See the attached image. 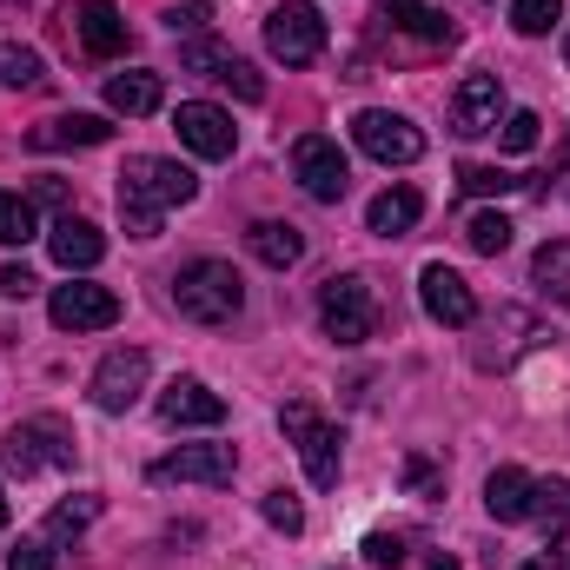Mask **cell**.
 Masks as SVG:
<instances>
[{
	"mask_svg": "<svg viewBox=\"0 0 570 570\" xmlns=\"http://www.w3.org/2000/svg\"><path fill=\"white\" fill-rule=\"evenodd\" d=\"M451 127H458L464 140L504 127V80H498V73H464L458 94H451Z\"/></svg>",
	"mask_w": 570,
	"mask_h": 570,
	"instance_id": "obj_12",
	"label": "cell"
},
{
	"mask_svg": "<svg viewBox=\"0 0 570 570\" xmlns=\"http://www.w3.org/2000/svg\"><path fill=\"white\" fill-rule=\"evenodd\" d=\"M419 298H425L431 318H438V325H451V332L478 325V298H471V285L458 279L451 266H425V273H419Z\"/></svg>",
	"mask_w": 570,
	"mask_h": 570,
	"instance_id": "obj_14",
	"label": "cell"
},
{
	"mask_svg": "<svg viewBox=\"0 0 570 570\" xmlns=\"http://www.w3.org/2000/svg\"><path fill=\"white\" fill-rule=\"evenodd\" d=\"M292 173H298V186H305L318 206H338V199H345V186H352L345 153H338V140H325V134L292 140Z\"/></svg>",
	"mask_w": 570,
	"mask_h": 570,
	"instance_id": "obj_6",
	"label": "cell"
},
{
	"mask_svg": "<svg viewBox=\"0 0 570 570\" xmlns=\"http://www.w3.org/2000/svg\"><path fill=\"white\" fill-rule=\"evenodd\" d=\"M199 193V173L179 166V159H159V153H134L120 166V219L134 239H159V219L173 206H186Z\"/></svg>",
	"mask_w": 570,
	"mask_h": 570,
	"instance_id": "obj_1",
	"label": "cell"
},
{
	"mask_svg": "<svg viewBox=\"0 0 570 570\" xmlns=\"http://www.w3.org/2000/svg\"><path fill=\"white\" fill-rule=\"evenodd\" d=\"M233 60H239V53H233V47H219V40H206V33L179 47V67H186V73H206V80H219Z\"/></svg>",
	"mask_w": 570,
	"mask_h": 570,
	"instance_id": "obj_27",
	"label": "cell"
},
{
	"mask_svg": "<svg viewBox=\"0 0 570 570\" xmlns=\"http://www.w3.org/2000/svg\"><path fill=\"white\" fill-rule=\"evenodd\" d=\"M173 127H179V140L193 146L199 159H233V146H239L233 114H226V107H213V100H186V107L173 114Z\"/></svg>",
	"mask_w": 570,
	"mask_h": 570,
	"instance_id": "obj_13",
	"label": "cell"
},
{
	"mask_svg": "<svg viewBox=\"0 0 570 570\" xmlns=\"http://www.w3.org/2000/svg\"><path fill=\"white\" fill-rule=\"evenodd\" d=\"M524 570H570V544H551V558H531Z\"/></svg>",
	"mask_w": 570,
	"mask_h": 570,
	"instance_id": "obj_42",
	"label": "cell"
},
{
	"mask_svg": "<svg viewBox=\"0 0 570 570\" xmlns=\"http://www.w3.org/2000/svg\"><path fill=\"white\" fill-rule=\"evenodd\" d=\"M531 491H538V478H531V471L498 464V471L484 478V511H491L498 524H518V518H531Z\"/></svg>",
	"mask_w": 570,
	"mask_h": 570,
	"instance_id": "obj_20",
	"label": "cell"
},
{
	"mask_svg": "<svg viewBox=\"0 0 570 570\" xmlns=\"http://www.w3.org/2000/svg\"><path fill=\"white\" fill-rule=\"evenodd\" d=\"M558 179H564V193H570V166H564V173H558Z\"/></svg>",
	"mask_w": 570,
	"mask_h": 570,
	"instance_id": "obj_45",
	"label": "cell"
},
{
	"mask_svg": "<svg viewBox=\"0 0 570 570\" xmlns=\"http://www.w3.org/2000/svg\"><path fill=\"white\" fill-rule=\"evenodd\" d=\"M239 451L233 444H179L153 464V484H233Z\"/></svg>",
	"mask_w": 570,
	"mask_h": 570,
	"instance_id": "obj_9",
	"label": "cell"
},
{
	"mask_svg": "<svg viewBox=\"0 0 570 570\" xmlns=\"http://www.w3.org/2000/svg\"><path fill=\"white\" fill-rule=\"evenodd\" d=\"M146 372H153V358H146L140 345L107 352L100 372H94V405H100V412H134L140 392H146Z\"/></svg>",
	"mask_w": 570,
	"mask_h": 570,
	"instance_id": "obj_11",
	"label": "cell"
},
{
	"mask_svg": "<svg viewBox=\"0 0 570 570\" xmlns=\"http://www.w3.org/2000/svg\"><path fill=\"white\" fill-rule=\"evenodd\" d=\"M114 140V127L100 120V114H53V120H40L27 146L33 153H60V146H107Z\"/></svg>",
	"mask_w": 570,
	"mask_h": 570,
	"instance_id": "obj_19",
	"label": "cell"
},
{
	"mask_svg": "<svg viewBox=\"0 0 570 570\" xmlns=\"http://www.w3.org/2000/svg\"><path fill=\"white\" fill-rule=\"evenodd\" d=\"M531 518H544L551 531H564V518H570V484L564 478H544V484L531 491Z\"/></svg>",
	"mask_w": 570,
	"mask_h": 570,
	"instance_id": "obj_32",
	"label": "cell"
},
{
	"mask_svg": "<svg viewBox=\"0 0 570 570\" xmlns=\"http://www.w3.org/2000/svg\"><path fill=\"white\" fill-rule=\"evenodd\" d=\"M285 438H298V458H305V478L318 484V491H332L338 484V431L325 425L312 405H285L279 412Z\"/></svg>",
	"mask_w": 570,
	"mask_h": 570,
	"instance_id": "obj_7",
	"label": "cell"
},
{
	"mask_svg": "<svg viewBox=\"0 0 570 570\" xmlns=\"http://www.w3.org/2000/svg\"><path fill=\"white\" fill-rule=\"evenodd\" d=\"M206 20H213V0H186V7H166V27H173V33H193V40H199V27H206Z\"/></svg>",
	"mask_w": 570,
	"mask_h": 570,
	"instance_id": "obj_37",
	"label": "cell"
},
{
	"mask_svg": "<svg viewBox=\"0 0 570 570\" xmlns=\"http://www.w3.org/2000/svg\"><path fill=\"white\" fill-rule=\"evenodd\" d=\"M173 305L193 325H233L239 305H246V279L226 259H193V266L173 273Z\"/></svg>",
	"mask_w": 570,
	"mask_h": 570,
	"instance_id": "obj_2",
	"label": "cell"
},
{
	"mask_svg": "<svg viewBox=\"0 0 570 570\" xmlns=\"http://www.w3.org/2000/svg\"><path fill=\"white\" fill-rule=\"evenodd\" d=\"M0 458H7L13 478H33V471H47V464L60 471V464H73V431L60 425V419H27V425L7 431Z\"/></svg>",
	"mask_w": 570,
	"mask_h": 570,
	"instance_id": "obj_4",
	"label": "cell"
},
{
	"mask_svg": "<svg viewBox=\"0 0 570 570\" xmlns=\"http://www.w3.org/2000/svg\"><path fill=\"white\" fill-rule=\"evenodd\" d=\"M219 80H226V87H233V94H239V100H259V94H266V80H259V73H253V67H246V60H233V67H226V73H219Z\"/></svg>",
	"mask_w": 570,
	"mask_h": 570,
	"instance_id": "obj_39",
	"label": "cell"
},
{
	"mask_svg": "<svg viewBox=\"0 0 570 570\" xmlns=\"http://www.w3.org/2000/svg\"><path fill=\"white\" fill-rule=\"evenodd\" d=\"M47 318L60 325V332H107L114 318H120V298L107 292V285H53V298H47Z\"/></svg>",
	"mask_w": 570,
	"mask_h": 570,
	"instance_id": "obj_10",
	"label": "cell"
},
{
	"mask_svg": "<svg viewBox=\"0 0 570 570\" xmlns=\"http://www.w3.org/2000/svg\"><path fill=\"white\" fill-rule=\"evenodd\" d=\"M379 20H385L392 33H412V40H425V47H451V40H458V27H451L444 13L419 7V0H385V7H379Z\"/></svg>",
	"mask_w": 570,
	"mask_h": 570,
	"instance_id": "obj_21",
	"label": "cell"
},
{
	"mask_svg": "<svg viewBox=\"0 0 570 570\" xmlns=\"http://www.w3.org/2000/svg\"><path fill=\"white\" fill-rule=\"evenodd\" d=\"M266 47H273V60H285V67H312V60L325 53V20H318V7H312V0H279L273 20H266Z\"/></svg>",
	"mask_w": 570,
	"mask_h": 570,
	"instance_id": "obj_5",
	"label": "cell"
},
{
	"mask_svg": "<svg viewBox=\"0 0 570 570\" xmlns=\"http://www.w3.org/2000/svg\"><path fill=\"white\" fill-rule=\"evenodd\" d=\"M464 246L484 253V259H498V253L511 246V219H504V213H471V219H464Z\"/></svg>",
	"mask_w": 570,
	"mask_h": 570,
	"instance_id": "obj_26",
	"label": "cell"
},
{
	"mask_svg": "<svg viewBox=\"0 0 570 570\" xmlns=\"http://www.w3.org/2000/svg\"><path fill=\"white\" fill-rule=\"evenodd\" d=\"M538 114H504V153H531L538 146Z\"/></svg>",
	"mask_w": 570,
	"mask_h": 570,
	"instance_id": "obj_36",
	"label": "cell"
},
{
	"mask_svg": "<svg viewBox=\"0 0 570 570\" xmlns=\"http://www.w3.org/2000/svg\"><path fill=\"white\" fill-rule=\"evenodd\" d=\"M259 511H266V524L285 531V538H298V531H305V511H298V498H292V491H266V504H259Z\"/></svg>",
	"mask_w": 570,
	"mask_h": 570,
	"instance_id": "obj_34",
	"label": "cell"
},
{
	"mask_svg": "<svg viewBox=\"0 0 570 570\" xmlns=\"http://www.w3.org/2000/svg\"><path fill=\"white\" fill-rule=\"evenodd\" d=\"M94 518H100V498H94V491H80V498L53 504V518H47V544H53V538H73V531H87Z\"/></svg>",
	"mask_w": 570,
	"mask_h": 570,
	"instance_id": "obj_28",
	"label": "cell"
},
{
	"mask_svg": "<svg viewBox=\"0 0 570 570\" xmlns=\"http://www.w3.org/2000/svg\"><path fill=\"white\" fill-rule=\"evenodd\" d=\"M40 233V219H33V199H20V193H0V246H27Z\"/></svg>",
	"mask_w": 570,
	"mask_h": 570,
	"instance_id": "obj_29",
	"label": "cell"
},
{
	"mask_svg": "<svg viewBox=\"0 0 570 570\" xmlns=\"http://www.w3.org/2000/svg\"><path fill=\"white\" fill-rule=\"evenodd\" d=\"M405 484H412L419 498H438V491H444V471H438L431 458H405Z\"/></svg>",
	"mask_w": 570,
	"mask_h": 570,
	"instance_id": "obj_38",
	"label": "cell"
},
{
	"mask_svg": "<svg viewBox=\"0 0 570 570\" xmlns=\"http://www.w3.org/2000/svg\"><path fill=\"white\" fill-rule=\"evenodd\" d=\"M47 80V60L33 53V47H20V40H0V87H40Z\"/></svg>",
	"mask_w": 570,
	"mask_h": 570,
	"instance_id": "obj_25",
	"label": "cell"
},
{
	"mask_svg": "<svg viewBox=\"0 0 570 570\" xmlns=\"http://www.w3.org/2000/svg\"><path fill=\"white\" fill-rule=\"evenodd\" d=\"M246 246H253V259H259V266H273V273H285V266H298V259H305V233H298V226H285V219H259V226L246 233Z\"/></svg>",
	"mask_w": 570,
	"mask_h": 570,
	"instance_id": "obj_22",
	"label": "cell"
},
{
	"mask_svg": "<svg viewBox=\"0 0 570 570\" xmlns=\"http://www.w3.org/2000/svg\"><path fill=\"white\" fill-rule=\"evenodd\" d=\"M33 206H67V179H53V173H47V179L33 186Z\"/></svg>",
	"mask_w": 570,
	"mask_h": 570,
	"instance_id": "obj_41",
	"label": "cell"
},
{
	"mask_svg": "<svg viewBox=\"0 0 570 570\" xmlns=\"http://www.w3.org/2000/svg\"><path fill=\"white\" fill-rule=\"evenodd\" d=\"M419 219H425V193H419V186H385V193L365 206V226H372L379 239H405Z\"/></svg>",
	"mask_w": 570,
	"mask_h": 570,
	"instance_id": "obj_18",
	"label": "cell"
},
{
	"mask_svg": "<svg viewBox=\"0 0 570 570\" xmlns=\"http://www.w3.org/2000/svg\"><path fill=\"white\" fill-rule=\"evenodd\" d=\"M33 273H27V266H7V273H0V292H7V298H27V292H33Z\"/></svg>",
	"mask_w": 570,
	"mask_h": 570,
	"instance_id": "obj_40",
	"label": "cell"
},
{
	"mask_svg": "<svg viewBox=\"0 0 570 570\" xmlns=\"http://www.w3.org/2000/svg\"><path fill=\"white\" fill-rule=\"evenodd\" d=\"M352 140L365 146L379 166H412V159L425 153V134H419L405 114H385V107H365V114L352 120Z\"/></svg>",
	"mask_w": 570,
	"mask_h": 570,
	"instance_id": "obj_8",
	"label": "cell"
},
{
	"mask_svg": "<svg viewBox=\"0 0 570 570\" xmlns=\"http://www.w3.org/2000/svg\"><path fill=\"white\" fill-rule=\"evenodd\" d=\"M159 100H166L159 73H114V80H107V107H114V114H127V120L153 114Z\"/></svg>",
	"mask_w": 570,
	"mask_h": 570,
	"instance_id": "obj_24",
	"label": "cell"
},
{
	"mask_svg": "<svg viewBox=\"0 0 570 570\" xmlns=\"http://www.w3.org/2000/svg\"><path fill=\"white\" fill-rule=\"evenodd\" d=\"M159 419H166V425H219V419H226V399L206 392L199 379H173V385L159 392Z\"/></svg>",
	"mask_w": 570,
	"mask_h": 570,
	"instance_id": "obj_17",
	"label": "cell"
},
{
	"mask_svg": "<svg viewBox=\"0 0 570 570\" xmlns=\"http://www.w3.org/2000/svg\"><path fill=\"white\" fill-rule=\"evenodd\" d=\"M47 253H53V266H67V273H94V266L107 259V233L67 213V219L47 233Z\"/></svg>",
	"mask_w": 570,
	"mask_h": 570,
	"instance_id": "obj_16",
	"label": "cell"
},
{
	"mask_svg": "<svg viewBox=\"0 0 570 570\" xmlns=\"http://www.w3.org/2000/svg\"><path fill=\"white\" fill-rule=\"evenodd\" d=\"M318 325H325V338H338V345H365V338L379 332L372 279H358V273L325 279V292H318Z\"/></svg>",
	"mask_w": 570,
	"mask_h": 570,
	"instance_id": "obj_3",
	"label": "cell"
},
{
	"mask_svg": "<svg viewBox=\"0 0 570 570\" xmlns=\"http://www.w3.org/2000/svg\"><path fill=\"white\" fill-rule=\"evenodd\" d=\"M405 544H412L405 531H372V538H365V564H379V570H399L405 558H412Z\"/></svg>",
	"mask_w": 570,
	"mask_h": 570,
	"instance_id": "obj_33",
	"label": "cell"
},
{
	"mask_svg": "<svg viewBox=\"0 0 570 570\" xmlns=\"http://www.w3.org/2000/svg\"><path fill=\"white\" fill-rule=\"evenodd\" d=\"M60 20H73V27H80V40H87V53H94V60L127 53V20H120V7H114V0H80V7H60Z\"/></svg>",
	"mask_w": 570,
	"mask_h": 570,
	"instance_id": "obj_15",
	"label": "cell"
},
{
	"mask_svg": "<svg viewBox=\"0 0 570 570\" xmlns=\"http://www.w3.org/2000/svg\"><path fill=\"white\" fill-rule=\"evenodd\" d=\"M564 20V0H511V27L524 33V40H538V33H551Z\"/></svg>",
	"mask_w": 570,
	"mask_h": 570,
	"instance_id": "obj_30",
	"label": "cell"
},
{
	"mask_svg": "<svg viewBox=\"0 0 570 570\" xmlns=\"http://www.w3.org/2000/svg\"><path fill=\"white\" fill-rule=\"evenodd\" d=\"M0 531H7V484H0Z\"/></svg>",
	"mask_w": 570,
	"mask_h": 570,
	"instance_id": "obj_44",
	"label": "cell"
},
{
	"mask_svg": "<svg viewBox=\"0 0 570 570\" xmlns=\"http://www.w3.org/2000/svg\"><path fill=\"white\" fill-rule=\"evenodd\" d=\"M458 186H464V193H478V199H498V193H518L524 179H518V173H504V166H458Z\"/></svg>",
	"mask_w": 570,
	"mask_h": 570,
	"instance_id": "obj_31",
	"label": "cell"
},
{
	"mask_svg": "<svg viewBox=\"0 0 570 570\" xmlns=\"http://www.w3.org/2000/svg\"><path fill=\"white\" fill-rule=\"evenodd\" d=\"M564 67H570V33H564Z\"/></svg>",
	"mask_w": 570,
	"mask_h": 570,
	"instance_id": "obj_46",
	"label": "cell"
},
{
	"mask_svg": "<svg viewBox=\"0 0 570 570\" xmlns=\"http://www.w3.org/2000/svg\"><path fill=\"white\" fill-rule=\"evenodd\" d=\"M7 570H53V544H47V538H20V544L7 551Z\"/></svg>",
	"mask_w": 570,
	"mask_h": 570,
	"instance_id": "obj_35",
	"label": "cell"
},
{
	"mask_svg": "<svg viewBox=\"0 0 570 570\" xmlns=\"http://www.w3.org/2000/svg\"><path fill=\"white\" fill-rule=\"evenodd\" d=\"M531 285L551 298V305H570V239H544L531 253Z\"/></svg>",
	"mask_w": 570,
	"mask_h": 570,
	"instance_id": "obj_23",
	"label": "cell"
},
{
	"mask_svg": "<svg viewBox=\"0 0 570 570\" xmlns=\"http://www.w3.org/2000/svg\"><path fill=\"white\" fill-rule=\"evenodd\" d=\"M425 570H458V558H431V564Z\"/></svg>",
	"mask_w": 570,
	"mask_h": 570,
	"instance_id": "obj_43",
	"label": "cell"
}]
</instances>
